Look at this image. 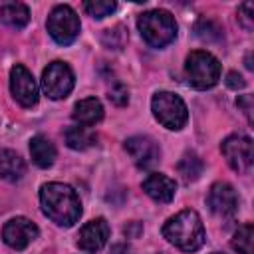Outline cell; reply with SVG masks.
Here are the masks:
<instances>
[{"label":"cell","mask_w":254,"mask_h":254,"mask_svg":"<svg viewBox=\"0 0 254 254\" xmlns=\"http://www.w3.org/2000/svg\"><path fill=\"white\" fill-rule=\"evenodd\" d=\"M212 254H220V252H212Z\"/></svg>","instance_id":"f1b7e54d"},{"label":"cell","mask_w":254,"mask_h":254,"mask_svg":"<svg viewBox=\"0 0 254 254\" xmlns=\"http://www.w3.org/2000/svg\"><path fill=\"white\" fill-rule=\"evenodd\" d=\"M151 111L155 119L171 131L183 129L189 119V109L185 101L173 91H157L151 99Z\"/></svg>","instance_id":"5b68a950"},{"label":"cell","mask_w":254,"mask_h":254,"mask_svg":"<svg viewBox=\"0 0 254 254\" xmlns=\"http://www.w3.org/2000/svg\"><path fill=\"white\" fill-rule=\"evenodd\" d=\"M24 173H26V163L16 151L10 149L0 151V177L4 181L16 183L24 177Z\"/></svg>","instance_id":"e0dca14e"},{"label":"cell","mask_w":254,"mask_h":254,"mask_svg":"<svg viewBox=\"0 0 254 254\" xmlns=\"http://www.w3.org/2000/svg\"><path fill=\"white\" fill-rule=\"evenodd\" d=\"M42 212L58 226H73L81 216L77 192L65 183H46L40 189Z\"/></svg>","instance_id":"6da1fadb"},{"label":"cell","mask_w":254,"mask_h":254,"mask_svg":"<svg viewBox=\"0 0 254 254\" xmlns=\"http://www.w3.org/2000/svg\"><path fill=\"white\" fill-rule=\"evenodd\" d=\"M194 32H196V36H198L202 42H218V40L222 38L220 26L214 24L212 20H206V18L198 20V24L194 26Z\"/></svg>","instance_id":"7402d4cb"},{"label":"cell","mask_w":254,"mask_h":254,"mask_svg":"<svg viewBox=\"0 0 254 254\" xmlns=\"http://www.w3.org/2000/svg\"><path fill=\"white\" fill-rule=\"evenodd\" d=\"M48 32L52 36V40L60 46H67L71 44L77 36H79V16L75 14V10L67 4H58L50 16H48Z\"/></svg>","instance_id":"8992f818"},{"label":"cell","mask_w":254,"mask_h":254,"mask_svg":"<svg viewBox=\"0 0 254 254\" xmlns=\"http://www.w3.org/2000/svg\"><path fill=\"white\" fill-rule=\"evenodd\" d=\"M111 254H133V250L129 246H125V244H115L111 248Z\"/></svg>","instance_id":"83f0119b"},{"label":"cell","mask_w":254,"mask_h":254,"mask_svg":"<svg viewBox=\"0 0 254 254\" xmlns=\"http://www.w3.org/2000/svg\"><path fill=\"white\" fill-rule=\"evenodd\" d=\"M185 73L194 89H210L220 79V62L206 50H194L187 58Z\"/></svg>","instance_id":"277c9868"},{"label":"cell","mask_w":254,"mask_h":254,"mask_svg":"<svg viewBox=\"0 0 254 254\" xmlns=\"http://www.w3.org/2000/svg\"><path fill=\"white\" fill-rule=\"evenodd\" d=\"M95 141H97V135L93 131H89V127L71 125L65 129V143L73 151H85V149L93 147Z\"/></svg>","instance_id":"d6986e66"},{"label":"cell","mask_w":254,"mask_h":254,"mask_svg":"<svg viewBox=\"0 0 254 254\" xmlns=\"http://www.w3.org/2000/svg\"><path fill=\"white\" fill-rule=\"evenodd\" d=\"M226 85L230 87V89H242L244 85H246V81H244V77L240 75V73H236V71H230L228 75H226Z\"/></svg>","instance_id":"484cf974"},{"label":"cell","mask_w":254,"mask_h":254,"mask_svg":"<svg viewBox=\"0 0 254 254\" xmlns=\"http://www.w3.org/2000/svg\"><path fill=\"white\" fill-rule=\"evenodd\" d=\"M252 236H254V226L250 222L242 224L232 236L230 242L232 250H236L238 254H252Z\"/></svg>","instance_id":"44dd1931"},{"label":"cell","mask_w":254,"mask_h":254,"mask_svg":"<svg viewBox=\"0 0 254 254\" xmlns=\"http://www.w3.org/2000/svg\"><path fill=\"white\" fill-rule=\"evenodd\" d=\"M163 236L183 252H194L204 242V226L196 210L185 208L163 224Z\"/></svg>","instance_id":"7a4b0ae2"},{"label":"cell","mask_w":254,"mask_h":254,"mask_svg":"<svg viewBox=\"0 0 254 254\" xmlns=\"http://www.w3.org/2000/svg\"><path fill=\"white\" fill-rule=\"evenodd\" d=\"M125 151L131 155L133 163L139 169H151V167H155L157 161H159V157H161L159 145L151 137H145V135L129 137L125 141Z\"/></svg>","instance_id":"8fae6325"},{"label":"cell","mask_w":254,"mask_h":254,"mask_svg":"<svg viewBox=\"0 0 254 254\" xmlns=\"http://www.w3.org/2000/svg\"><path fill=\"white\" fill-rule=\"evenodd\" d=\"M10 91L22 107H34L38 103V83L26 65L16 64L10 69Z\"/></svg>","instance_id":"9c48e42d"},{"label":"cell","mask_w":254,"mask_h":254,"mask_svg":"<svg viewBox=\"0 0 254 254\" xmlns=\"http://www.w3.org/2000/svg\"><path fill=\"white\" fill-rule=\"evenodd\" d=\"M252 4L250 2H244L240 8H238V20L240 24L246 28V30H252V24H254V16H252Z\"/></svg>","instance_id":"d4e9b609"},{"label":"cell","mask_w":254,"mask_h":254,"mask_svg":"<svg viewBox=\"0 0 254 254\" xmlns=\"http://www.w3.org/2000/svg\"><path fill=\"white\" fill-rule=\"evenodd\" d=\"M141 38L153 48H165L177 38V22L167 10H147L137 18Z\"/></svg>","instance_id":"3957f363"},{"label":"cell","mask_w":254,"mask_h":254,"mask_svg":"<svg viewBox=\"0 0 254 254\" xmlns=\"http://www.w3.org/2000/svg\"><path fill=\"white\" fill-rule=\"evenodd\" d=\"M143 190L155 202H171L177 192V183H175V179H171L163 173H151L143 181Z\"/></svg>","instance_id":"5bb4252c"},{"label":"cell","mask_w":254,"mask_h":254,"mask_svg":"<svg viewBox=\"0 0 254 254\" xmlns=\"http://www.w3.org/2000/svg\"><path fill=\"white\" fill-rule=\"evenodd\" d=\"M220 151L228 163V167L236 173H248L254 161L252 139L244 135H230L222 141Z\"/></svg>","instance_id":"ba28073f"},{"label":"cell","mask_w":254,"mask_h":254,"mask_svg":"<svg viewBox=\"0 0 254 254\" xmlns=\"http://www.w3.org/2000/svg\"><path fill=\"white\" fill-rule=\"evenodd\" d=\"M85 12L95 18V20H101L105 16H111L115 10H117V4L115 2H109V0H93V2H85L83 4Z\"/></svg>","instance_id":"603a6c76"},{"label":"cell","mask_w":254,"mask_h":254,"mask_svg":"<svg viewBox=\"0 0 254 254\" xmlns=\"http://www.w3.org/2000/svg\"><path fill=\"white\" fill-rule=\"evenodd\" d=\"M109 101L111 103H115L117 107H123V105H127V101H129V89L123 85V83H115L111 89H109Z\"/></svg>","instance_id":"cb8c5ba5"},{"label":"cell","mask_w":254,"mask_h":254,"mask_svg":"<svg viewBox=\"0 0 254 254\" xmlns=\"http://www.w3.org/2000/svg\"><path fill=\"white\" fill-rule=\"evenodd\" d=\"M30 155H32V161L40 167V169H48L54 165L56 161V147L54 143L44 137V135H36L30 139Z\"/></svg>","instance_id":"2e32d148"},{"label":"cell","mask_w":254,"mask_h":254,"mask_svg":"<svg viewBox=\"0 0 254 254\" xmlns=\"http://www.w3.org/2000/svg\"><path fill=\"white\" fill-rule=\"evenodd\" d=\"M236 105L244 111V115L248 117V121L252 123V117H250V111H252V95H242L236 99Z\"/></svg>","instance_id":"4316f807"},{"label":"cell","mask_w":254,"mask_h":254,"mask_svg":"<svg viewBox=\"0 0 254 254\" xmlns=\"http://www.w3.org/2000/svg\"><path fill=\"white\" fill-rule=\"evenodd\" d=\"M0 20L8 28L20 30L30 22V10L22 2H8L0 6Z\"/></svg>","instance_id":"ac0fdd59"},{"label":"cell","mask_w":254,"mask_h":254,"mask_svg":"<svg viewBox=\"0 0 254 254\" xmlns=\"http://www.w3.org/2000/svg\"><path fill=\"white\" fill-rule=\"evenodd\" d=\"M75 83V75L65 62H52L42 73V89L50 99H65Z\"/></svg>","instance_id":"52a82bcc"},{"label":"cell","mask_w":254,"mask_h":254,"mask_svg":"<svg viewBox=\"0 0 254 254\" xmlns=\"http://www.w3.org/2000/svg\"><path fill=\"white\" fill-rule=\"evenodd\" d=\"M71 117L77 125L81 127H93L97 125L101 119H103V105L97 97H85V99H79L75 105H73V111H71Z\"/></svg>","instance_id":"9a60e30c"},{"label":"cell","mask_w":254,"mask_h":254,"mask_svg":"<svg viewBox=\"0 0 254 254\" xmlns=\"http://www.w3.org/2000/svg\"><path fill=\"white\" fill-rule=\"evenodd\" d=\"M206 202H208V208L216 216H230L238 208V194L232 189V185L218 181V183H214L210 187L208 196H206Z\"/></svg>","instance_id":"7c38bea8"},{"label":"cell","mask_w":254,"mask_h":254,"mask_svg":"<svg viewBox=\"0 0 254 254\" xmlns=\"http://www.w3.org/2000/svg\"><path fill=\"white\" fill-rule=\"evenodd\" d=\"M38 226L26 216L10 218L2 228V240L14 250H24L26 246H30V242L38 238Z\"/></svg>","instance_id":"30bf717a"},{"label":"cell","mask_w":254,"mask_h":254,"mask_svg":"<svg viewBox=\"0 0 254 254\" xmlns=\"http://www.w3.org/2000/svg\"><path fill=\"white\" fill-rule=\"evenodd\" d=\"M109 238V224L105 218H93L81 226L77 236V246L83 252H97L107 244Z\"/></svg>","instance_id":"4fadbf2b"},{"label":"cell","mask_w":254,"mask_h":254,"mask_svg":"<svg viewBox=\"0 0 254 254\" xmlns=\"http://www.w3.org/2000/svg\"><path fill=\"white\" fill-rule=\"evenodd\" d=\"M177 169H179V175H183V179L187 183H190V181H196L200 177V173H202V161L198 159L196 153H185L183 159L179 161Z\"/></svg>","instance_id":"ffe728a7"}]
</instances>
